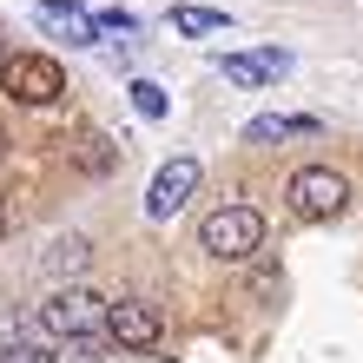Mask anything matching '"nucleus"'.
Returning a JSON list of instances; mask_svg holds the SVG:
<instances>
[{
    "mask_svg": "<svg viewBox=\"0 0 363 363\" xmlns=\"http://www.w3.org/2000/svg\"><path fill=\"white\" fill-rule=\"evenodd\" d=\"M40 330H47L53 344H86V350H99L106 344V297L86 291V284L53 291L47 304H40Z\"/></svg>",
    "mask_w": 363,
    "mask_h": 363,
    "instance_id": "obj_1",
    "label": "nucleus"
},
{
    "mask_svg": "<svg viewBox=\"0 0 363 363\" xmlns=\"http://www.w3.org/2000/svg\"><path fill=\"white\" fill-rule=\"evenodd\" d=\"M0 93L13 106H53L67 93V67L53 53H7L0 60Z\"/></svg>",
    "mask_w": 363,
    "mask_h": 363,
    "instance_id": "obj_2",
    "label": "nucleus"
},
{
    "mask_svg": "<svg viewBox=\"0 0 363 363\" xmlns=\"http://www.w3.org/2000/svg\"><path fill=\"white\" fill-rule=\"evenodd\" d=\"M284 205L304 225H330L337 211L350 205V179L330 172V165H304V172H291V185H284Z\"/></svg>",
    "mask_w": 363,
    "mask_h": 363,
    "instance_id": "obj_3",
    "label": "nucleus"
},
{
    "mask_svg": "<svg viewBox=\"0 0 363 363\" xmlns=\"http://www.w3.org/2000/svg\"><path fill=\"white\" fill-rule=\"evenodd\" d=\"M199 245L211 251V258L238 264V258H251V251L264 245V218L251 205H225V211H211V218L199 225Z\"/></svg>",
    "mask_w": 363,
    "mask_h": 363,
    "instance_id": "obj_4",
    "label": "nucleus"
},
{
    "mask_svg": "<svg viewBox=\"0 0 363 363\" xmlns=\"http://www.w3.org/2000/svg\"><path fill=\"white\" fill-rule=\"evenodd\" d=\"M159 337H165L159 304H145V297H113V304H106V344H119V350H152Z\"/></svg>",
    "mask_w": 363,
    "mask_h": 363,
    "instance_id": "obj_5",
    "label": "nucleus"
},
{
    "mask_svg": "<svg viewBox=\"0 0 363 363\" xmlns=\"http://www.w3.org/2000/svg\"><path fill=\"white\" fill-rule=\"evenodd\" d=\"M199 191V159L191 152H179V159H165L159 172H152V191H145V211L152 218H172V211Z\"/></svg>",
    "mask_w": 363,
    "mask_h": 363,
    "instance_id": "obj_6",
    "label": "nucleus"
},
{
    "mask_svg": "<svg viewBox=\"0 0 363 363\" xmlns=\"http://www.w3.org/2000/svg\"><path fill=\"white\" fill-rule=\"evenodd\" d=\"M218 73H225V86L258 93V86H277V79L291 73V53H277V47H258V53H225V60H218Z\"/></svg>",
    "mask_w": 363,
    "mask_h": 363,
    "instance_id": "obj_7",
    "label": "nucleus"
},
{
    "mask_svg": "<svg viewBox=\"0 0 363 363\" xmlns=\"http://www.w3.org/2000/svg\"><path fill=\"white\" fill-rule=\"evenodd\" d=\"M33 20H40L47 33H60L67 47H93V40H99V33H93V13L79 7V0H40Z\"/></svg>",
    "mask_w": 363,
    "mask_h": 363,
    "instance_id": "obj_8",
    "label": "nucleus"
},
{
    "mask_svg": "<svg viewBox=\"0 0 363 363\" xmlns=\"http://www.w3.org/2000/svg\"><path fill=\"white\" fill-rule=\"evenodd\" d=\"M311 133H324V119H317V113H264V119L245 125L251 145H284V139H311Z\"/></svg>",
    "mask_w": 363,
    "mask_h": 363,
    "instance_id": "obj_9",
    "label": "nucleus"
},
{
    "mask_svg": "<svg viewBox=\"0 0 363 363\" xmlns=\"http://www.w3.org/2000/svg\"><path fill=\"white\" fill-rule=\"evenodd\" d=\"M172 27L191 33V40H211V33H231V20L218 7H191V0H185V7H172Z\"/></svg>",
    "mask_w": 363,
    "mask_h": 363,
    "instance_id": "obj_10",
    "label": "nucleus"
},
{
    "mask_svg": "<svg viewBox=\"0 0 363 363\" xmlns=\"http://www.w3.org/2000/svg\"><path fill=\"white\" fill-rule=\"evenodd\" d=\"M86 238H79V231H67V238H53V251H47V271L60 277V271H86Z\"/></svg>",
    "mask_w": 363,
    "mask_h": 363,
    "instance_id": "obj_11",
    "label": "nucleus"
},
{
    "mask_svg": "<svg viewBox=\"0 0 363 363\" xmlns=\"http://www.w3.org/2000/svg\"><path fill=\"white\" fill-rule=\"evenodd\" d=\"M133 106H139V119H165L172 113V99H165L152 79H133Z\"/></svg>",
    "mask_w": 363,
    "mask_h": 363,
    "instance_id": "obj_12",
    "label": "nucleus"
},
{
    "mask_svg": "<svg viewBox=\"0 0 363 363\" xmlns=\"http://www.w3.org/2000/svg\"><path fill=\"white\" fill-rule=\"evenodd\" d=\"M93 33H139V13H125V7H106V13H93Z\"/></svg>",
    "mask_w": 363,
    "mask_h": 363,
    "instance_id": "obj_13",
    "label": "nucleus"
},
{
    "mask_svg": "<svg viewBox=\"0 0 363 363\" xmlns=\"http://www.w3.org/2000/svg\"><path fill=\"white\" fill-rule=\"evenodd\" d=\"M0 363H53L47 344H0Z\"/></svg>",
    "mask_w": 363,
    "mask_h": 363,
    "instance_id": "obj_14",
    "label": "nucleus"
},
{
    "mask_svg": "<svg viewBox=\"0 0 363 363\" xmlns=\"http://www.w3.org/2000/svg\"><path fill=\"white\" fill-rule=\"evenodd\" d=\"M0 238H7V218H0Z\"/></svg>",
    "mask_w": 363,
    "mask_h": 363,
    "instance_id": "obj_15",
    "label": "nucleus"
},
{
    "mask_svg": "<svg viewBox=\"0 0 363 363\" xmlns=\"http://www.w3.org/2000/svg\"><path fill=\"white\" fill-rule=\"evenodd\" d=\"M0 60H7V53H0Z\"/></svg>",
    "mask_w": 363,
    "mask_h": 363,
    "instance_id": "obj_16",
    "label": "nucleus"
}]
</instances>
